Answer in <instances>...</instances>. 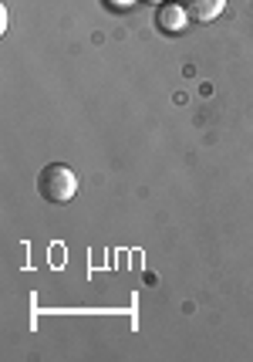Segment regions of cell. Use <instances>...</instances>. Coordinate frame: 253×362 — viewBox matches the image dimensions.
<instances>
[{"label":"cell","mask_w":253,"mask_h":362,"mask_svg":"<svg viewBox=\"0 0 253 362\" xmlns=\"http://www.w3.org/2000/svg\"><path fill=\"white\" fill-rule=\"evenodd\" d=\"M37 193H41L48 204H68V200L78 193V176L71 173L64 163H48V166L37 173Z\"/></svg>","instance_id":"6da1fadb"},{"label":"cell","mask_w":253,"mask_h":362,"mask_svg":"<svg viewBox=\"0 0 253 362\" xmlns=\"http://www.w3.org/2000/svg\"><path fill=\"white\" fill-rule=\"evenodd\" d=\"M156 28L162 34H183L190 28V14H186V7L183 4H159L156 7Z\"/></svg>","instance_id":"7a4b0ae2"},{"label":"cell","mask_w":253,"mask_h":362,"mask_svg":"<svg viewBox=\"0 0 253 362\" xmlns=\"http://www.w3.org/2000/svg\"><path fill=\"white\" fill-rule=\"evenodd\" d=\"M183 7H186V14H190L196 24H209V21H216V17L223 14L226 0H186Z\"/></svg>","instance_id":"3957f363"},{"label":"cell","mask_w":253,"mask_h":362,"mask_svg":"<svg viewBox=\"0 0 253 362\" xmlns=\"http://www.w3.org/2000/svg\"><path fill=\"white\" fill-rule=\"evenodd\" d=\"M132 4H135V0H105V7H109V11H118V14H122V11H128Z\"/></svg>","instance_id":"277c9868"},{"label":"cell","mask_w":253,"mask_h":362,"mask_svg":"<svg viewBox=\"0 0 253 362\" xmlns=\"http://www.w3.org/2000/svg\"><path fill=\"white\" fill-rule=\"evenodd\" d=\"M142 4H156V7H159V4H166V0H142Z\"/></svg>","instance_id":"5b68a950"}]
</instances>
